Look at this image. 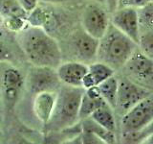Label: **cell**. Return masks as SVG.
<instances>
[{
  "label": "cell",
  "instance_id": "19",
  "mask_svg": "<svg viewBox=\"0 0 153 144\" xmlns=\"http://www.w3.org/2000/svg\"><path fill=\"white\" fill-rule=\"evenodd\" d=\"M80 122H81V129H82V131L94 134L100 139H102L103 143H108V144L116 143L117 139H116V136H115V133L104 129L97 122H95L91 117L81 120Z\"/></svg>",
  "mask_w": 153,
  "mask_h": 144
},
{
  "label": "cell",
  "instance_id": "14",
  "mask_svg": "<svg viewBox=\"0 0 153 144\" xmlns=\"http://www.w3.org/2000/svg\"><path fill=\"white\" fill-rule=\"evenodd\" d=\"M56 92H40L33 95V110L36 117L44 125L49 122V120L54 112L56 104Z\"/></svg>",
  "mask_w": 153,
  "mask_h": 144
},
{
  "label": "cell",
  "instance_id": "11",
  "mask_svg": "<svg viewBox=\"0 0 153 144\" xmlns=\"http://www.w3.org/2000/svg\"><path fill=\"white\" fill-rule=\"evenodd\" d=\"M110 22L138 44L141 37V31L139 26L137 9L128 7L119 8L112 14Z\"/></svg>",
  "mask_w": 153,
  "mask_h": 144
},
{
  "label": "cell",
  "instance_id": "27",
  "mask_svg": "<svg viewBox=\"0 0 153 144\" xmlns=\"http://www.w3.org/2000/svg\"><path fill=\"white\" fill-rule=\"evenodd\" d=\"M69 0H39V3L42 4H62V3H65Z\"/></svg>",
  "mask_w": 153,
  "mask_h": 144
},
{
  "label": "cell",
  "instance_id": "6",
  "mask_svg": "<svg viewBox=\"0 0 153 144\" xmlns=\"http://www.w3.org/2000/svg\"><path fill=\"white\" fill-rule=\"evenodd\" d=\"M119 81L118 98L115 110L123 115L141 101L152 95V91L146 86L136 83L124 76Z\"/></svg>",
  "mask_w": 153,
  "mask_h": 144
},
{
  "label": "cell",
  "instance_id": "17",
  "mask_svg": "<svg viewBox=\"0 0 153 144\" xmlns=\"http://www.w3.org/2000/svg\"><path fill=\"white\" fill-rule=\"evenodd\" d=\"M0 16L4 18V21H27L29 13L26 12L18 0H0Z\"/></svg>",
  "mask_w": 153,
  "mask_h": 144
},
{
  "label": "cell",
  "instance_id": "31",
  "mask_svg": "<svg viewBox=\"0 0 153 144\" xmlns=\"http://www.w3.org/2000/svg\"><path fill=\"white\" fill-rule=\"evenodd\" d=\"M102 1H103V0H102Z\"/></svg>",
  "mask_w": 153,
  "mask_h": 144
},
{
  "label": "cell",
  "instance_id": "23",
  "mask_svg": "<svg viewBox=\"0 0 153 144\" xmlns=\"http://www.w3.org/2000/svg\"><path fill=\"white\" fill-rule=\"evenodd\" d=\"M138 47L146 56L153 59V29L141 33Z\"/></svg>",
  "mask_w": 153,
  "mask_h": 144
},
{
  "label": "cell",
  "instance_id": "4",
  "mask_svg": "<svg viewBox=\"0 0 153 144\" xmlns=\"http://www.w3.org/2000/svg\"><path fill=\"white\" fill-rule=\"evenodd\" d=\"M25 89V76L17 65L0 62V95L3 107L13 109Z\"/></svg>",
  "mask_w": 153,
  "mask_h": 144
},
{
  "label": "cell",
  "instance_id": "10",
  "mask_svg": "<svg viewBox=\"0 0 153 144\" xmlns=\"http://www.w3.org/2000/svg\"><path fill=\"white\" fill-rule=\"evenodd\" d=\"M122 69L126 77L138 84L145 86L153 84V59L146 56L139 47Z\"/></svg>",
  "mask_w": 153,
  "mask_h": 144
},
{
  "label": "cell",
  "instance_id": "1",
  "mask_svg": "<svg viewBox=\"0 0 153 144\" xmlns=\"http://www.w3.org/2000/svg\"><path fill=\"white\" fill-rule=\"evenodd\" d=\"M16 40L27 62L33 65L57 68L63 60L61 47L43 27L26 24L16 33Z\"/></svg>",
  "mask_w": 153,
  "mask_h": 144
},
{
  "label": "cell",
  "instance_id": "7",
  "mask_svg": "<svg viewBox=\"0 0 153 144\" xmlns=\"http://www.w3.org/2000/svg\"><path fill=\"white\" fill-rule=\"evenodd\" d=\"M153 120V96L143 99L122 116V134L136 133Z\"/></svg>",
  "mask_w": 153,
  "mask_h": 144
},
{
  "label": "cell",
  "instance_id": "28",
  "mask_svg": "<svg viewBox=\"0 0 153 144\" xmlns=\"http://www.w3.org/2000/svg\"><path fill=\"white\" fill-rule=\"evenodd\" d=\"M3 102H2V98L1 95H0V121H2V114H3Z\"/></svg>",
  "mask_w": 153,
  "mask_h": 144
},
{
  "label": "cell",
  "instance_id": "13",
  "mask_svg": "<svg viewBox=\"0 0 153 144\" xmlns=\"http://www.w3.org/2000/svg\"><path fill=\"white\" fill-rule=\"evenodd\" d=\"M22 57L25 58L17 43L16 33L8 30L4 25H1L0 26V62H11L17 65V62Z\"/></svg>",
  "mask_w": 153,
  "mask_h": 144
},
{
  "label": "cell",
  "instance_id": "26",
  "mask_svg": "<svg viewBox=\"0 0 153 144\" xmlns=\"http://www.w3.org/2000/svg\"><path fill=\"white\" fill-rule=\"evenodd\" d=\"M103 2L105 4L106 11L110 14H113L119 9L120 0H103Z\"/></svg>",
  "mask_w": 153,
  "mask_h": 144
},
{
  "label": "cell",
  "instance_id": "3",
  "mask_svg": "<svg viewBox=\"0 0 153 144\" xmlns=\"http://www.w3.org/2000/svg\"><path fill=\"white\" fill-rule=\"evenodd\" d=\"M137 49V43L110 22L107 31L99 40L97 60L116 71L123 68Z\"/></svg>",
  "mask_w": 153,
  "mask_h": 144
},
{
  "label": "cell",
  "instance_id": "2",
  "mask_svg": "<svg viewBox=\"0 0 153 144\" xmlns=\"http://www.w3.org/2000/svg\"><path fill=\"white\" fill-rule=\"evenodd\" d=\"M83 88L62 85L57 90L52 116L45 125L46 133H59L79 122V106L84 92Z\"/></svg>",
  "mask_w": 153,
  "mask_h": 144
},
{
  "label": "cell",
  "instance_id": "29",
  "mask_svg": "<svg viewBox=\"0 0 153 144\" xmlns=\"http://www.w3.org/2000/svg\"><path fill=\"white\" fill-rule=\"evenodd\" d=\"M3 23H4V18L1 16H0V26L3 25Z\"/></svg>",
  "mask_w": 153,
  "mask_h": 144
},
{
  "label": "cell",
  "instance_id": "16",
  "mask_svg": "<svg viewBox=\"0 0 153 144\" xmlns=\"http://www.w3.org/2000/svg\"><path fill=\"white\" fill-rule=\"evenodd\" d=\"M105 104H106V102L100 95L98 86H92V88H86L83 92L82 97H81V102L79 106V121L90 117L95 110H97L99 108L102 107Z\"/></svg>",
  "mask_w": 153,
  "mask_h": 144
},
{
  "label": "cell",
  "instance_id": "20",
  "mask_svg": "<svg viewBox=\"0 0 153 144\" xmlns=\"http://www.w3.org/2000/svg\"><path fill=\"white\" fill-rule=\"evenodd\" d=\"M113 110H114L112 108H110L107 104H105L97 110H95L90 117L104 129L108 130L110 132L116 133L117 126Z\"/></svg>",
  "mask_w": 153,
  "mask_h": 144
},
{
  "label": "cell",
  "instance_id": "8",
  "mask_svg": "<svg viewBox=\"0 0 153 144\" xmlns=\"http://www.w3.org/2000/svg\"><path fill=\"white\" fill-rule=\"evenodd\" d=\"M110 20L107 11L98 3L86 5L81 14V27L93 38L100 40L107 31Z\"/></svg>",
  "mask_w": 153,
  "mask_h": 144
},
{
  "label": "cell",
  "instance_id": "30",
  "mask_svg": "<svg viewBox=\"0 0 153 144\" xmlns=\"http://www.w3.org/2000/svg\"><path fill=\"white\" fill-rule=\"evenodd\" d=\"M152 1H153V0H152Z\"/></svg>",
  "mask_w": 153,
  "mask_h": 144
},
{
  "label": "cell",
  "instance_id": "24",
  "mask_svg": "<svg viewBox=\"0 0 153 144\" xmlns=\"http://www.w3.org/2000/svg\"><path fill=\"white\" fill-rule=\"evenodd\" d=\"M152 1V0H120V5L119 8H134V9H139L143 6H145L148 2Z\"/></svg>",
  "mask_w": 153,
  "mask_h": 144
},
{
  "label": "cell",
  "instance_id": "5",
  "mask_svg": "<svg viewBox=\"0 0 153 144\" xmlns=\"http://www.w3.org/2000/svg\"><path fill=\"white\" fill-rule=\"evenodd\" d=\"M63 85L59 78L56 68L33 65L25 75V89L33 95L40 92H57Z\"/></svg>",
  "mask_w": 153,
  "mask_h": 144
},
{
  "label": "cell",
  "instance_id": "15",
  "mask_svg": "<svg viewBox=\"0 0 153 144\" xmlns=\"http://www.w3.org/2000/svg\"><path fill=\"white\" fill-rule=\"evenodd\" d=\"M115 70L102 62H93L88 64V71L82 80V88L84 89L98 86L102 82L114 76Z\"/></svg>",
  "mask_w": 153,
  "mask_h": 144
},
{
  "label": "cell",
  "instance_id": "18",
  "mask_svg": "<svg viewBox=\"0 0 153 144\" xmlns=\"http://www.w3.org/2000/svg\"><path fill=\"white\" fill-rule=\"evenodd\" d=\"M100 93L102 95L103 100L110 108L115 110L117 105L118 98V88H119V81L115 76H112L102 82L98 86Z\"/></svg>",
  "mask_w": 153,
  "mask_h": 144
},
{
  "label": "cell",
  "instance_id": "21",
  "mask_svg": "<svg viewBox=\"0 0 153 144\" xmlns=\"http://www.w3.org/2000/svg\"><path fill=\"white\" fill-rule=\"evenodd\" d=\"M126 143H146L153 144V120L143 130L136 133L122 134Z\"/></svg>",
  "mask_w": 153,
  "mask_h": 144
},
{
  "label": "cell",
  "instance_id": "12",
  "mask_svg": "<svg viewBox=\"0 0 153 144\" xmlns=\"http://www.w3.org/2000/svg\"><path fill=\"white\" fill-rule=\"evenodd\" d=\"M87 71L88 64L79 61L62 62L56 68L61 83L75 88H82V80Z\"/></svg>",
  "mask_w": 153,
  "mask_h": 144
},
{
  "label": "cell",
  "instance_id": "9",
  "mask_svg": "<svg viewBox=\"0 0 153 144\" xmlns=\"http://www.w3.org/2000/svg\"><path fill=\"white\" fill-rule=\"evenodd\" d=\"M99 40L86 33L82 27L72 34L70 37V49L75 57V61L91 64L97 60Z\"/></svg>",
  "mask_w": 153,
  "mask_h": 144
},
{
  "label": "cell",
  "instance_id": "22",
  "mask_svg": "<svg viewBox=\"0 0 153 144\" xmlns=\"http://www.w3.org/2000/svg\"><path fill=\"white\" fill-rule=\"evenodd\" d=\"M137 13L141 33L153 29V1L137 9Z\"/></svg>",
  "mask_w": 153,
  "mask_h": 144
},
{
  "label": "cell",
  "instance_id": "25",
  "mask_svg": "<svg viewBox=\"0 0 153 144\" xmlns=\"http://www.w3.org/2000/svg\"><path fill=\"white\" fill-rule=\"evenodd\" d=\"M18 1L20 2L22 7L26 10L27 13H31L39 4V0H18Z\"/></svg>",
  "mask_w": 153,
  "mask_h": 144
}]
</instances>
